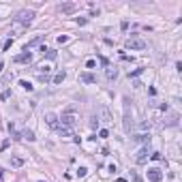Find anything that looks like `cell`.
<instances>
[{
  "instance_id": "cell-25",
  "label": "cell",
  "mask_w": 182,
  "mask_h": 182,
  "mask_svg": "<svg viewBox=\"0 0 182 182\" xmlns=\"http://www.w3.org/2000/svg\"><path fill=\"white\" fill-rule=\"evenodd\" d=\"M139 129H141V131H146V129H150V122H139Z\"/></svg>"
},
{
  "instance_id": "cell-7",
  "label": "cell",
  "mask_w": 182,
  "mask_h": 182,
  "mask_svg": "<svg viewBox=\"0 0 182 182\" xmlns=\"http://www.w3.org/2000/svg\"><path fill=\"white\" fill-rule=\"evenodd\" d=\"M79 79H82L84 84H94V82H96V75H92V73H82Z\"/></svg>"
},
{
  "instance_id": "cell-21",
  "label": "cell",
  "mask_w": 182,
  "mask_h": 182,
  "mask_svg": "<svg viewBox=\"0 0 182 182\" xmlns=\"http://www.w3.org/2000/svg\"><path fill=\"white\" fill-rule=\"evenodd\" d=\"M86 174H88V169H86V167H79V169H77V176H79V178H84Z\"/></svg>"
},
{
  "instance_id": "cell-29",
  "label": "cell",
  "mask_w": 182,
  "mask_h": 182,
  "mask_svg": "<svg viewBox=\"0 0 182 182\" xmlns=\"http://www.w3.org/2000/svg\"><path fill=\"white\" fill-rule=\"evenodd\" d=\"M9 96H11V92H9V90H4V92H2V101H6Z\"/></svg>"
},
{
  "instance_id": "cell-12",
  "label": "cell",
  "mask_w": 182,
  "mask_h": 182,
  "mask_svg": "<svg viewBox=\"0 0 182 182\" xmlns=\"http://www.w3.org/2000/svg\"><path fill=\"white\" fill-rule=\"evenodd\" d=\"M101 118L105 120V122H111L114 118H111V114H109V109L107 107H101Z\"/></svg>"
},
{
  "instance_id": "cell-5",
  "label": "cell",
  "mask_w": 182,
  "mask_h": 182,
  "mask_svg": "<svg viewBox=\"0 0 182 182\" xmlns=\"http://www.w3.org/2000/svg\"><path fill=\"white\" fill-rule=\"evenodd\" d=\"M131 116H129V99H124V131L131 133Z\"/></svg>"
},
{
  "instance_id": "cell-26",
  "label": "cell",
  "mask_w": 182,
  "mask_h": 182,
  "mask_svg": "<svg viewBox=\"0 0 182 182\" xmlns=\"http://www.w3.org/2000/svg\"><path fill=\"white\" fill-rule=\"evenodd\" d=\"M94 67H96V62H94V60H88V62H86V69H94Z\"/></svg>"
},
{
  "instance_id": "cell-18",
  "label": "cell",
  "mask_w": 182,
  "mask_h": 182,
  "mask_svg": "<svg viewBox=\"0 0 182 182\" xmlns=\"http://www.w3.org/2000/svg\"><path fill=\"white\" fill-rule=\"evenodd\" d=\"M118 77V71L116 69H107V79H116Z\"/></svg>"
},
{
  "instance_id": "cell-15",
  "label": "cell",
  "mask_w": 182,
  "mask_h": 182,
  "mask_svg": "<svg viewBox=\"0 0 182 182\" xmlns=\"http://www.w3.org/2000/svg\"><path fill=\"white\" fill-rule=\"evenodd\" d=\"M133 139H135V141H141V144H150V135H146V133H141V135H135Z\"/></svg>"
},
{
  "instance_id": "cell-23",
  "label": "cell",
  "mask_w": 182,
  "mask_h": 182,
  "mask_svg": "<svg viewBox=\"0 0 182 182\" xmlns=\"http://www.w3.org/2000/svg\"><path fill=\"white\" fill-rule=\"evenodd\" d=\"M99 137H103V139L109 137V131H107V129H101V131H99Z\"/></svg>"
},
{
  "instance_id": "cell-19",
  "label": "cell",
  "mask_w": 182,
  "mask_h": 182,
  "mask_svg": "<svg viewBox=\"0 0 182 182\" xmlns=\"http://www.w3.org/2000/svg\"><path fill=\"white\" fill-rule=\"evenodd\" d=\"M19 86H22V88H24V90H32V84H30V82H26V79H22V82H19Z\"/></svg>"
},
{
  "instance_id": "cell-22",
  "label": "cell",
  "mask_w": 182,
  "mask_h": 182,
  "mask_svg": "<svg viewBox=\"0 0 182 182\" xmlns=\"http://www.w3.org/2000/svg\"><path fill=\"white\" fill-rule=\"evenodd\" d=\"M90 127H92V129H99V118H96V116L90 120Z\"/></svg>"
},
{
  "instance_id": "cell-20",
  "label": "cell",
  "mask_w": 182,
  "mask_h": 182,
  "mask_svg": "<svg viewBox=\"0 0 182 182\" xmlns=\"http://www.w3.org/2000/svg\"><path fill=\"white\" fill-rule=\"evenodd\" d=\"M56 56H58L56 49H47V58H49V60H56Z\"/></svg>"
},
{
  "instance_id": "cell-3",
  "label": "cell",
  "mask_w": 182,
  "mask_h": 182,
  "mask_svg": "<svg viewBox=\"0 0 182 182\" xmlns=\"http://www.w3.org/2000/svg\"><path fill=\"white\" fill-rule=\"evenodd\" d=\"M146 176H148V180H150V182H163V174H161L159 167H150Z\"/></svg>"
},
{
  "instance_id": "cell-10",
  "label": "cell",
  "mask_w": 182,
  "mask_h": 182,
  "mask_svg": "<svg viewBox=\"0 0 182 182\" xmlns=\"http://www.w3.org/2000/svg\"><path fill=\"white\" fill-rule=\"evenodd\" d=\"M41 41H43V37H37V39H32V41H30L28 45H24V51H30L32 47H34V45H39Z\"/></svg>"
},
{
  "instance_id": "cell-27",
  "label": "cell",
  "mask_w": 182,
  "mask_h": 182,
  "mask_svg": "<svg viewBox=\"0 0 182 182\" xmlns=\"http://www.w3.org/2000/svg\"><path fill=\"white\" fill-rule=\"evenodd\" d=\"M11 43H13V41H11V39H9V41H6V43H4V45H2V51H6V49H9V47H11Z\"/></svg>"
},
{
  "instance_id": "cell-6",
  "label": "cell",
  "mask_w": 182,
  "mask_h": 182,
  "mask_svg": "<svg viewBox=\"0 0 182 182\" xmlns=\"http://www.w3.org/2000/svg\"><path fill=\"white\" fill-rule=\"evenodd\" d=\"M45 122L51 127V129H58V116H56V114H51V111L45 114Z\"/></svg>"
},
{
  "instance_id": "cell-24",
  "label": "cell",
  "mask_w": 182,
  "mask_h": 182,
  "mask_svg": "<svg viewBox=\"0 0 182 182\" xmlns=\"http://www.w3.org/2000/svg\"><path fill=\"white\" fill-rule=\"evenodd\" d=\"M67 41H69V37H67V34H60V37H58V43H60V45H62V43H67Z\"/></svg>"
},
{
  "instance_id": "cell-11",
  "label": "cell",
  "mask_w": 182,
  "mask_h": 182,
  "mask_svg": "<svg viewBox=\"0 0 182 182\" xmlns=\"http://www.w3.org/2000/svg\"><path fill=\"white\" fill-rule=\"evenodd\" d=\"M60 11H62V13H73V11H75V4H73V2L60 4Z\"/></svg>"
},
{
  "instance_id": "cell-30",
  "label": "cell",
  "mask_w": 182,
  "mask_h": 182,
  "mask_svg": "<svg viewBox=\"0 0 182 182\" xmlns=\"http://www.w3.org/2000/svg\"><path fill=\"white\" fill-rule=\"evenodd\" d=\"M2 71H4V64H2V62H0V73H2Z\"/></svg>"
},
{
  "instance_id": "cell-2",
  "label": "cell",
  "mask_w": 182,
  "mask_h": 182,
  "mask_svg": "<svg viewBox=\"0 0 182 182\" xmlns=\"http://www.w3.org/2000/svg\"><path fill=\"white\" fill-rule=\"evenodd\" d=\"M34 19V11L32 9H22L17 15H15V24H19L22 28H28Z\"/></svg>"
},
{
  "instance_id": "cell-16",
  "label": "cell",
  "mask_w": 182,
  "mask_h": 182,
  "mask_svg": "<svg viewBox=\"0 0 182 182\" xmlns=\"http://www.w3.org/2000/svg\"><path fill=\"white\" fill-rule=\"evenodd\" d=\"M11 165H13V167H22V165H24V159H22V156H13V159H11Z\"/></svg>"
},
{
  "instance_id": "cell-14",
  "label": "cell",
  "mask_w": 182,
  "mask_h": 182,
  "mask_svg": "<svg viewBox=\"0 0 182 182\" xmlns=\"http://www.w3.org/2000/svg\"><path fill=\"white\" fill-rule=\"evenodd\" d=\"M19 135H22V139H28V141H34V139H37V137H34V133H32V131H22Z\"/></svg>"
},
{
  "instance_id": "cell-9",
  "label": "cell",
  "mask_w": 182,
  "mask_h": 182,
  "mask_svg": "<svg viewBox=\"0 0 182 182\" xmlns=\"http://www.w3.org/2000/svg\"><path fill=\"white\" fill-rule=\"evenodd\" d=\"M150 156V152H148V146L146 148H141L139 150V156H137V163H146V159Z\"/></svg>"
},
{
  "instance_id": "cell-31",
  "label": "cell",
  "mask_w": 182,
  "mask_h": 182,
  "mask_svg": "<svg viewBox=\"0 0 182 182\" xmlns=\"http://www.w3.org/2000/svg\"><path fill=\"white\" fill-rule=\"evenodd\" d=\"M2 176H4V172H2V169H0V182H2Z\"/></svg>"
},
{
  "instance_id": "cell-28",
  "label": "cell",
  "mask_w": 182,
  "mask_h": 182,
  "mask_svg": "<svg viewBox=\"0 0 182 182\" xmlns=\"http://www.w3.org/2000/svg\"><path fill=\"white\" fill-rule=\"evenodd\" d=\"M150 156H152V159H154V161H161V154H159V152H152V154H150Z\"/></svg>"
},
{
  "instance_id": "cell-17",
  "label": "cell",
  "mask_w": 182,
  "mask_h": 182,
  "mask_svg": "<svg viewBox=\"0 0 182 182\" xmlns=\"http://www.w3.org/2000/svg\"><path fill=\"white\" fill-rule=\"evenodd\" d=\"M56 131H58V133H60V135H62V137H69V135H71V133H73L71 129H64V127H60V124H58V129H56Z\"/></svg>"
},
{
  "instance_id": "cell-1",
  "label": "cell",
  "mask_w": 182,
  "mask_h": 182,
  "mask_svg": "<svg viewBox=\"0 0 182 182\" xmlns=\"http://www.w3.org/2000/svg\"><path fill=\"white\" fill-rule=\"evenodd\" d=\"M58 124H60V127H64V129H71V131H73V127L77 124V114H75V107H71L69 111H64V114L58 118Z\"/></svg>"
},
{
  "instance_id": "cell-4",
  "label": "cell",
  "mask_w": 182,
  "mask_h": 182,
  "mask_svg": "<svg viewBox=\"0 0 182 182\" xmlns=\"http://www.w3.org/2000/svg\"><path fill=\"white\" fill-rule=\"evenodd\" d=\"M127 49H146V41H141L137 37H131L127 41Z\"/></svg>"
},
{
  "instance_id": "cell-8",
  "label": "cell",
  "mask_w": 182,
  "mask_h": 182,
  "mask_svg": "<svg viewBox=\"0 0 182 182\" xmlns=\"http://www.w3.org/2000/svg\"><path fill=\"white\" fill-rule=\"evenodd\" d=\"M30 60H32V54L30 51H24V54L15 56V62H30Z\"/></svg>"
},
{
  "instance_id": "cell-13",
  "label": "cell",
  "mask_w": 182,
  "mask_h": 182,
  "mask_svg": "<svg viewBox=\"0 0 182 182\" xmlns=\"http://www.w3.org/2000/svg\"><path fill=\"white\" fill-rule=\"evenodd\" d=\"M64 77H67V73H64V71H60V73H56V75H54V79H51V82H54V84H62V82H64Z\"/></svg>"
}]
</instances>
